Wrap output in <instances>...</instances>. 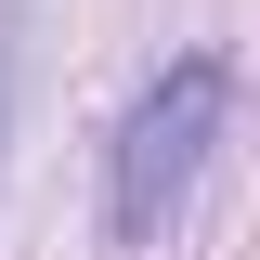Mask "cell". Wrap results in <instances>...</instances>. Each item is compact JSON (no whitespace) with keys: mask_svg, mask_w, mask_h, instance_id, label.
<instances>
[{"mask_svg":"<svg viewBox=\"0 0 260 260\" xmlns=\"http://www.w3.org/2000/svg\"><path fill=\"white\" fill-rule=\"evenodd\" d=\"M221 117H234V65L221 52H182V65L143 78V104H130L117 143H104V234H117V247H156L195 208V182L221 156Z\"/></svg>","mask_w":260,"mask_h":260,"instance_id":"1","label":"cell"},{"mask_svg":"<svg viewBox=\"0 0 260 260\" xmlns=\"http://www.w3.org/2000/svg\"><path fill=\"white\" fill-rule=\"evenodd\" d=\"M13 78H26V0H0V156H13Z\"/></svg>","mask_w":260,"mask_h":260,"instance_id":"2","label":"cell"}]
</instances>
